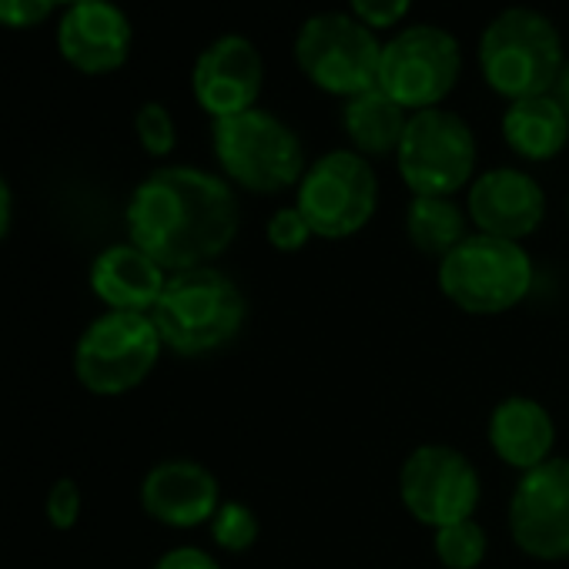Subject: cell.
<instances>
[{
  "mask_svg": "<svg viewBox=\"0 0 569 569\" xmlns=\"http://www.w3.org/2000/svg\"><path fill=\"white\" fill-rule=\"evenodd\" d=\"M124 221L128 241L174 274L221 258L238 234L241 211L224 178L191 164H168L134 188Z\"/></svg>",
  "mask_w": 569,
  "mask_h": 569,
  "instance_id": "cell-1",
  "label": "cell"
},
{
  "mask_svg": "<svg viewBox=\"0 0 569 569\" xmlns=\"http://www.w3.org/2000/svg\"><path fill=\"white\" fill-rule=\"evenodd\" d=\"M248 319V302L238 281L214 264L168 274V284L151 309V322L174 356L201 359L231 346Z\"/></svg>",
  "mask_w": 569,
  "mask_h": 569,
  "instance_id": "cell-2",
  "label": "cell"
},
{
  "mask_svg": "<svg viewBox=\"0 0 569 569\" xmlns=\"http://www.w3.org/2000/svg\"><path fill=\"white\" fill-rule=\"evenodd\" d=\"M562 68V38L542 11L506 8L479 38L482 81L506 101L552 94Z\"/></svg>",
  "mask_w": 569,
  "mask_h": 569,
  "instance_id": "cell-3",
  "label": "cell"
},
{
  "mask_svg": "<svg viewBox=\"0 0 569 569\" xmlns=\"http://www.w3.org/2000/svg\"><path fill=\"white\" fill-rule=\"evenodd\" d=\"M211 148L224 181L251 194H281L299 188L309 168L299 134L278 114L261 108L214 121Z\"/></svg>",
  "mask_w": 569,
  "mask_h": 569,
  "instance_id": "cell-4",
  "label": "cell"
},
{
  "mask_svg": "<svg viewBox=\"0 0 569 569\" xmlns=\"http://www.w3.org/2000/svg\"><path fill=\"white\" fill-rule=\"evenodd\" d=\"M536 268L522 241L472 231L439 261L442 296L469 316H502L532 292Z\"/></svg>",
  "mask_w": 569,
  "mask_h": 569,
  "instance_id": "cell-5",
  "label": "cell"
},
{
  "mask_svg": "<svg viewBox=\"0 0 569 569\" xmlns=\"http://www.w3.org/2000/svg\"><path fill=\"white\" fill-rule=\"evenodd\" d=\"M299 71L332 98H356L379 88L382 41L372 28L346 11L312 14L296 34Z\"/></svg>",
  "mask_w": 569,
  "mask_h": 569,
  "instance_id": "cell-6",
  "label": "cell"
},
{
  "mask_svg": "<svg viewBox=\"0 0 569 569\" xmlns=\"http://www.w3.org/2000/svg\"><path fill=\"white\" fill-rule=\"evenodd\" d=\"M296 208L316 238L342 241L359 234L379 211V178L369 158L339 148L312 161L299 181Z\"/></svg>",
  "mask_w": 569,
  "mask_h": 569,
  "instance_id": "cell-7",
  "label": "cell"
},
{
  "mask_svg": "<svg viewBox=\"0 0 569 569\" xmlns=\"http://www.w3.org/2000/svg\"><path fill=\"white\" fill-rule=\"evenodd\" d=\"M396 168L412 194L456 198L476 178V134L446 108L416 111L399 141Z\"/></svg>",
  "mask_w": 569,
  "mask_h": 569,
  "instance_id": "cell-8",
  "label": "cell"
},
{
  "mask_svg": "<svg viewBox=\"0 0 569 569\" xmlns=\"http://www.w3.org/2000/svg\"><path fill=\"white\" fill-rule=\"evenodd\" d=\"M161 349L164 342L151 316L104 312L78 339L74 372L94 396H124L151 376Z\"/></svg>",
  "mask_w": 569,
  "mask_h": 569,
  "instance_id": "cell-9",
  "label": "cell"
},
{
  "mask_svg": "<svg viewBox=\"0 0 569 569\" xmlns=\"http://www.w3.org/2000/svg\"><path fill=\"white\" fill-rule=\"evenodd\" d=\"M462 78L459 41L432 24H412L382 44L379 91L409 114L442 108Z\"/></svg>",
  "mask_w": 569,
  "mask_h": 569,
  "instance_id": "cell-10",
  "label": "cell"
},
{
  "mask_svg": "<svg viewBox=\"0 0 569 569\" xmlns=\"http://www.w3.org/2000/svg\"><path fill=\"white\" fill-rule=\"evenodd\" d=\"M399 499L416 522L442 529L476 516L482 479L466 452L442 442H426L412 449L399 469Z\"/></svg>",
  "mask_w": 569,
  "mask_h": 569,
  "instance_id": "cell-11",
  "label": "cell"
},
{
  "mask_svg": "<svg viewBox=\"0 0 569 569\" xmlns=\"http://www.w3.org/2000/svg\"><path fill=\"white\" fill-rule=\"evenodd\" d=\"M509 532L539 562L569 559V459L552 456L519 476L509 499Z\"/></svg>",
  "mask_w": 569,
  "mask_h": 569,
  "instance_id": "cell-12",
  "label": "cell"
},
{
  "mask_svg": "<svg viewBox=\"0 0 569 569\" xmlns=\"http://www.w3.org/2000/svg\"><path fill=\"white\" fill-rule=\"evenodd\" d=\"M264 84V64L258 48L241 34L214 38L194 61L191 91L204 114L214 121L244 114L258 108V94Z\"/></svg>",
  "mask_w": 569,
  "mask_h": 569,
  "instance_id": "cell-13",
  "label": "cell"
},
{
  "mask_svg": "<svg viewBox=\"0 0 569 569\" xmlns=\"http://www.w3.org/2000/svg\"><path fill=\"white\" fill-rule=\"evenodd\" d=\"M466 211L476 231L506 241H526L546 218V191L522 168H489L472 178Z\"/></svg>",
  "mask_w": 569,
  "mask_h": 569,
  "instance_id": "cell-14",
  "label": "cell"
},
{
  "mask_svg": "<svg viewBox=\"0 0 569 569\" xmlns=\"http://www.w3.org/2000/svg\"><path fill=\"white\" fill-rule=\"evenodd\" d=\"M131 21L111 0H91L64 11L58 24V51L81 74H111L131 54Z\"/></svg>",
  "mask_w": 569,
  "mask_h": 569,
  "instance_id": "cell-15",
  "label": "cell"
},
{
  "mask_svg": "<svg viewBox=\"0 0 569 569\" xmlns=\"http://www.w3.org/2000/svg\"><path fill=\"white\" fill-rule=\"evenodd\" d=\"M141 506L171 529H191L211 522L221 506V486L214 472L194 459H164L144 476Z\"/></svg>",
  "mask_w": 569,
  "mask_h": 569,
  "instance_id": "cell-16",
  "label": "cell"
},
{
  "mask_svg": "<svg viewBox=\"0 0 569 569\" xmlns=\"http://www.w3.org/2000/svg\"><path fill=\"white\" fill-rule=\"evenodd\" d=\"M164 284L168 271L131 241L104 248L91 264V292L108 306V312L151 316Z\"/></svg>",
  "mask_w": 569,
  "mask_h": 569,
  "instance_id": "cell-17",
  "label": "cell"
},
{
  "mask_svg": "<svg viewBox=\"0 0 569 569\" xmlns=\"http://www.w3.org/2000/svg\"><path fill=\"white\" fill-rule=\"evenodd\" d=\"M486 436L502 466L516 472H529L552 459L556 422L542 402L529 396H509L489 412Z\"/></svg>",
  "mask_w": 569,
  "mask_h": 569,
  "instance_id": "cell-18",
  "label": "cell"
},
{
  "mask_svg": "<svg viewBox=\"0 0 569 569\" xmlns=\"http://www.w3.org/2000/svg\"><path fill=\"white\" fill-rule=\"evenodd\" d=\"M502 141L522 161H552L569 144V114L552 94L509 101L502 114Z\"/></svg>",
  "mask_w": 569,
  "mask_h": 569,
  "instance_id": "cell-19",
  "label": "cell"
},
{
  "mask_svg": "<svg viewBox=\"0 0 569 569\" xmlns=\"http://www.w3.org/2000/svg\"><path fill=\"white\" fill-rule=\"evenodd\" d=\"M406 124L409 111L379 88L349 98L342 108V131L352 141V151H359L362 158H396Z\"/></svg>",
  "mask_w": 569,
  "mask_h": 569,
  "instance_id": "cell-20",
  "label": "cell"
},
{
  "mask_svg": "<svg viewBox=\"0 0 569 569\" xmlns=\"http://www.w3.org/2000/svg\"><path fill=\"white\" fill-rule=\"evenodd\" d=\"M406 234L409 241L432 258H446L456 244H462L469 231V211L456 198L412 194L406 208Z\"/></svg>",
  "mask_w": 569,
  "mask_h": 569,
  "instance_id": "cell-21",
  "label": "cell"
},
{
  "mask_svg": "<svg viewBox=\"0 0 569 569\" xmlns=\"http://www.w3.org/2000/svg\"><path fill=\"white\" fill-rule=\"evenodd\" d=\"M432 549L446 569H479L489 552V536L479 526V519L472 516V519L449 522V526L436 529Z\"/></svg>",
  "mask_w": 569,
  "mask_h": 569,
  "instance_id": "cell-22",
  "label": "cell"
},
{
  "mask_svg": "<svg viewBox=\"0 0 569 569\" xmlns=\"http://www.w3.org/2000/svg\"><path fill=\"white\" fill-rule=\"evenodd\" d=\"M208 526H211V539L224 552H244V549H251L258 542V532H261L258 516L251 512V506L234 502V499L221 502Z\"/></svg>",
  "mask_w": 569,
  "mask_h": 569,
  "instance_id": "cell-23",
  "label": "cell"
},
{
  "mask_svg": "<svg viewBox=\"0 0 569 569\" xmlns=\"http://www.w3.org/2000/svg\"><path fill=\"white\" fill-rule=\"evenodd\" d=\"M134 134L141 141V148L151 154V158H168L178 144V128H174V118L164 104L158 101H148L138 108L134 114Z\"/></svg>",
  "mask_w": 569,
  "mask_h": 569,
  "instance_id": "cell-24",
  "label": "cell"
},
{
  "mask_svg": "<svg viewBox=\"0 0 569 569\" xmlns=\"http://www.w3.org/2000/svg\"><path fill=\"white\" fill-rule=\"evenodd\" d=\"M264 238H268V244H271L274 251H281V254H296V251H302L316 234H312L306 214H302L296 204H289V208H278V211L268 218Z\"/></svg>",
  "mask_w": 569,
  "mask_h": 569,
  "instance_id": "cell-25",
  "label": "cell"
},
{
  "mask_svg": "<svg viewBox=\"0 0 569 569\" xmlns=\"http://www.w3.org/2000/svg\"><path fill=\"white\" fill-rule=\"evenodd\" d=\"M409 11H412V0H349V14L359 18L376 34L399 28L409 18Z\"/></svg>",
  "mask_w": 569,
  "mask_h": 569,
  "instance_id": "cell-26",
  "label": "cell"
},
{
  "mask_svg": "<svg viewBox=\"0 0 569 569\" xmlns=\"http://www.w3.org/2000/svg\"><path fill=\"white\" fill-rule=\"evenodd\" d=\"M54 8H61L58 0H0V28L11 31H28L44 24Z\"/></svg>",
  "mask_w": 569,
  "mask_h": 569,
  "instance_id": "cell-27",
  "label": "cell"
},
{
  "mask_svg": "<svg viewBox=\"0 0 569 569\" xmlns=\"http://www.w3.org/2000/svg\"><path fill=\"white\" fill-rule=\"evenodd\" d=\"M81 516V489L74 479H58L48 492V519L58 529H71Z\"/></svg>",
  "mask_w": 569,
  "mask_h": 569,
  "instance_id": "cell-28",
  "label": "cell"
},
{
  "mask_svg": "<svg viewBox=\"0 0 569 569\" xmlns=\"http://www.w3.org/2000/svg\"><path fill=\"white\" fill-rule=\"evenodd\" d=\"M151 569H221V566L214 562V556H208L198 546H178V549H168Z\"/></svg>",
  "mask_w": 569,
  "mask_h": 569,
  "instance_id": "cell-29",
  "label": "cell"
},
{
  "mask_svg": "<svg viewBox=\"0 0 569 569\" xmlns=\"http://www.w3.org/2000/svg\"><path fill=\"white\" fill-rule=\"evenodd\" d=\"M11 214H14V198H11V188H8L4 174H0V238H4L8 228H11Z\"/></svg>",
  "mask_w": 569,
  "mask_h": 569,
  "instance_id": "cell-30",
  "label": "cell"
},
{
  "mask_svg": "<svg viewBox=\"0 0 569 569\" xmlns=\"http://www.w3.org/2000/svg\"><path fill=\"white\" fill-rule=\"evenodd\" d=\"M552 98L562 104V111L569 114V61H566V68H562V74H559V81H556V88H552Z\"/></svg>",
  "mask_w": 569,
  "mask_h": 569,
  "instance_id": "cell-31",
  "label": "cell"
},
{
  "mask_svg": "<svg viewBox=\"0 0 569 569\" xmlns=\"http://www.w3.org/2000/svg\"><path fill=\"white\" fill-rule=\"evenodd\" d=\"M58 4H64V8H74V4H91V0H58Z\"/></svg>",
  "mask_w": 569,
  "mask_h": 569,
  "instance_id": "cell-32",
  "label": "cell"
},
{
  "mask_svg": "<svg viewBox=\"0 0 569 569\" xmlns=\"http://www.w3.org/2000/svg\"><path fill=\"white\" fill-rule=\"evenodd\" d=\"M566 214H569V204H566Z\"/></svg>",
  "mask_w": 569,
  "mask_h": 569,
  "instance_id": "cell-33",
  "label": "cell"
}]
</instances>
